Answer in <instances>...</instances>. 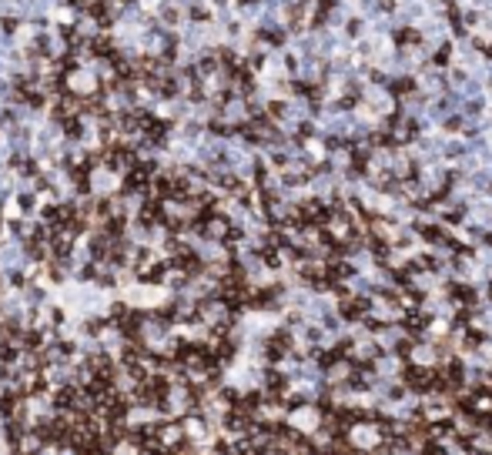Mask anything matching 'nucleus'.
I'll list each match as a JSON object with an SVG mask.
<instances>
[{"label":"nucleus","instance_id":"obj_1","mask_svg":"<svg viewBox=\"0 0 492 455\" xmlns=\"http://www.w3.org/2000/svg\"><path fill=\"white\" fill-rule=\"evenodd\" d=\"M87 13H90L97 23H101V27H107V23H111V7H107V0H90Z\"/></svg>","mask_w":492,"mask_h":455},{"label":"nucleus","instance_id":"obj_3","mask_svg":"<svg viewBox=\"0 0 492 455\" xmlns=\"http://www.w3.org/2000/svg\"><path fill=\"white\" fill-rule=\"evenodd\" d=\"M70 3H74V7H84V0H70Z\"/></svg>","mask_w":492,"mask_h":455},{"label":"nucleus","instance_id":"obj_4","mask_svg":"<svg viewBox=\"0 0 492 455\" xmlns=\"http://www.w3.org/2000/svg\"><path fill=\"white\" fill-rule=\"evenodd\" d=\"M124 3H127V0H124Z\"/></svg>","mask_w":492,"mask_h":455},{"label":"nucleus","instance_id":"obj_2","mask_svg":"<svg viewBox=\"0 0 492 455\" xmlns=\"http://www.w3.org/2000/svg\"><path fill=\"white\" fill-rule=\"evenodd\" d=\"M157 221H161V204H151V201H147L144 208H141V224L151 228V224H157Z\"/></svg>","mask_w":492,"mask_h":455}]
</instances>
